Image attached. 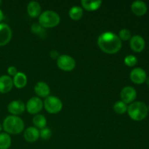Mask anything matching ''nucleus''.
<instances>
[{"instance_id":"nucleus-1","label":"nucleus","mask_w":149,"mask_h":149,"mask_svg":"<svg viewBox=\"0 0 149 149\" xmlns=\"http://www.w3.org/2000/svg\"><path fill=\"white\" fill-rule=\"evenodd\" d=\"M97 45L103 52L109 55L116 54L121 49L122 42L118 35L113 32L102 33L97 39Z\"/></svg>"},{"instance_id":"nucleus-2","label":"nucleus","mask_w":149,"mask_h":149,"mask_svg":"<svg viewBox=\"0 0 149 149\" xmlns=\"http://www.w3.org/2000/svg\"><path fill=\"white\" fill-rule=\"evenodd\" d=\"M2 128L7 134L17 135L22 132L24 129L23 119L17 116H7L2 124Z\"/></svg>"},{"instance_id":"nucleus-3","label":"nucleus","mask_w":149,"mask_h":149,"mask_svg":"<svg viewBox=\"0 0 149 149\" xmlns=\"http://www.w3.org/2000/svg\"><path fill=\"white\" fill-rule=\"evenodd\" d=\"M127 112L130 119L136 122H140L146 119L148 115V110L147 106L143 102L135 101L127 106Z\"/></svg>"},{"instance_id":"nucleus-4","label":"nucleus","mask_w":149,"mask_h":149,"mask_svg":"<svg viewBox=\"0 0 149 149\" xmlns=\"http://www.w3.org/2000/svg\"><path fill=\"white\" fill-rule=\"evenodd\" d=\"M61 22V17L57 13L52 10H46L41 13L39 17V25L44 29H50L58 26Z\"/></svg>"},{"instance_id":"nucleus-5","label":"nucleus","mask_w":149,"mask_h":149,"mask_svg":"<svg viewBox=\"0 0 149 149\" xmlns=\"http://www.w3.org/2000/svg\"><path fill=\"white\" fill-rule=\"evenodd\" d=\"M45 110L51 114L58 113L62 110L63 103L61 99L53 95H49L43 103Z\"/></svg>"},{"instance_id":"nucleus-6","label":"nucleus","mask_w":149,"mask_h":149,"mask_svg":"<svg viewBox=\"0 0 149 149\" xmlns=\"http://www.w3.org/2000/svg\"><path fill=\"white\" fill-rule=\"evenodd\" d=\"M58 68L64 71H71L75 68L76 61L74 58L68 55H60L57 59Z\"/></svg>"},{"instance_id":"nucleus-7","label":"nucleus","mask_w":149,"mask_h":149,"mask_svg":"<svg viewBox=\"0 0 149 149\" xmlns=\"http://www.w3.org/2000/svg\"><path fill=\"white\" fill-rule=\"evenodd\" d=\"M43 107V102L38 97H31L26 104V109L30 114H38Z\"/></svg>"},{"instance_id":"nucleus-8","label":"nucleus","mask_w":149,"mask_h":149,"mask_svg":"<svg viewBox=\"0 0 149 149\" xmlns=\"http://www.w3.org/2000/svg\"><path fill=\"white\" fill-rule=\"evenodd\" d=\"M120 97L122 101H123L126 104L133 103L134 100L137 97L136 90L131 86L125 87L121 90Z\"/></svg>"},{"instance_id":"nucleus-9","label":"nucleus","mask_w":149,"mask_h":149,"mask_svg":"<svg viewBox=\"0 0 149 149\" xmlns=\"http://www.w3.org/2000/svg\"><path fill=\"white\" fill-rule=\"evenodd\" d=\"M131 81L136 84H143L147 78V74L145 70L142 68H135L131 71L130 74Z\"/></svg>"},{"instance_id":"nucleus-10","label":"nucleus","mask_w":149,"mask_h":149,"mask_svg":"<svg viewBox=\"0 0 149 149\" xmlns=\"http://www.w3.org/2000/svg\"><path fill=\"white\" fill-rule=\"evenodd\" d=\"M13 32L10 26L6 23H0V47L4 46L10 42Z\"/></svg>"},{"instance_id":"nucleus-11","label":"nucleus","mask_w":149,"mask_h":149,"mask_svg":"<svg viewBox=\"0 0 149 149\" xmlns=\"http://www.w3.org/2000/svg\"><path fill=\"white\" fill-rule=\"evenodd\" d=\"M7 110L13 116H18L25 111L26 105L21 100H13L7 106Z\"/></svg>"},{"instance_id":"nucleus-12","label":"nucleus","mask_w":149,"mask_h":149,"mask_svg":"<svg viewBox=\"0 0 149 149\" xmlns=\"http://www.w3.org/2000/svg\"><path fill=\"white\" fill-rule=\"evenodd\" d=\"M130 46L134 52H142L146 47L145 39L140 35H135V36H132L130 40Z\"/></svg>"},{"instance_id":"nucleus-13","label":"nucleus","mask_w":149,"mask_h":149,"mask_svg":"<svg viewBox=\"0 0 149 149\" xmlns=\"http://www.w3.org/2000/svg\"><path fill=\"white\" fill-rule=\"evenodd\" d=\"M34 92L38 97H44L46 98L49 95L50 93V88L47 83L44 81H39L36 84L34 87Z\"/></svg>"},{"instance_id":"nucleus-14","label":"nucleus","mask_w":149,"mask_h":149,"mask_svg":"<svg viewBox=\"0 0 149 149\" xmlns=\"http://www.w3.org/2000/svg\"><path fill=\"white\" fill-rule=\"evenodd\" d=\"M131 10L137 16H143L146 13L148 10L146 4L144 1L137 0L132 2L131 5Z\"/></svg>"},{"instance_id":"nucleus-15","label":"nucleus","mask_w":149,"mask_h":149,"mask_svg":"<svg viewBox=\"0 0 149 149\" xmlns=\"http://www.w3.org/2000/svg\"><path fill=\"white\" fill-rule=\"evenodd\" d=\"M13 87V79L10 76L3 75L0 77V93H7Z\"/></svg>"},{"instance_id":"nucleus-16","label":"nucleus","mask_w":149,"mask_h":149,"mask_svg":"<svg viewBox=\"0 0 149 149\" xmlns=\"http://www.w3.org/2000/svg\"><path fill=\"white\" fill-rule=\"evenodd\" d=\"M39 138V130L34 127H29L25 130L24 138L27 142H36Z\"/></svg>"},{"instance_id":"nucleus-17","label":"nucleus","mask_w":149,"mask_h":149,"mask_svg":"<svg viewBox=\"0 0 149 149\" xmlns=\"http://www.w3.org/2000/svg\"><path fill=\"white\" fill-rule=\"evenodd\" d=\"M41 6L39 2L36 1H31L28 4L27 6V13L31 17H39L41 15Z\"/></svg>"},{"instance_id":"nucleus-18","label":"nucleus","mask_w":149,"mask_h":149,"mask_svg":"<svg viewBox=\"0 0 149 149\" xmlns=\"http://www.w3.org/2000/svg\"><path fill=\"white\" fill-rule=\"evenodd\" d=\"M13 85L15 86L17 89H22L27 84V77L23 72H17L13 77Z\"/></svg>"},{"instance_id":"nucleus-19","label":"nucleus","mask_w":149,"mask_h":149,"mask_svg":"<svg viewBox=\"0 0 149 149\" xmlns=\"http://www.w3.org/2000/svg\"><path fill=\"white\" fill-rule=\"evenodd\" d=\"M81 6L87 11H95L98 10L102 4V1H90V0H82L81 1Z\"/></svg>"},{"instance_id":"nucleus-20","label":"nucleus","mask_w":149,"mask_h":149,"mask_svg":"<svg viewBox=\"0 0 149 149\" xmlns=\"http://www.w3.org/2000/svg\"><path fill=\"white\" fill-rule=\"evenodd\" d=\"M33 125L34 127H36L38 130H42L43 128L46 127L47 125V119L45 116L42 114H36L33 117L32 119Z\"/></svg>"},{"instance_id":"nucleus-21","label":"nucleus","mask_w":149,"mask_h":149,"mask_svg":"<svg viewBox=\"0 0 149 149\" xmlns=\"http://www.w3.org/2000/svg\"><path fill=\"white\" fill-rule=\"evenodd\" d=\"M70 18L74 20H79L83 16V9L79 6H74L70 9L68 12Z\"/></svg>"},{"instance_id":"nucleus-22","label":"nucleus","mask_w":149,"mask_h":149,"mask_svg":"<svg viewBox=\"0 0 149 149\" xmlns=\"http://www.w3.org/2000/svg\"><path fill=\"white\" fill-rule=\"evenodd\" d=\"M12 143L11 138L6 132L0 133V149H8Z\"/></svg>"},{"instance_id":"nucleus-23","label":"nucleus","mask_w":149,"mask_h":149,"mask_svg":"<svg viewBox=\"0 0 149 149\" xmlns=\"http://www.w3.org/2000/svg\"><path fill=\"white\" fill-rule=\"evenodd\" d=\"M113 111L118 114H123L127 111V106L122 100L116 102L113 105Z\"/></svg>"},{"instance_id":"nucleus-24","label":"nucleus","mask_w":149,"mask_h":149,"mask_svg":"<svg viewBox=\"0 0 149 149\" xmlns=\"http://www.w3.org/2000/svg\"><path fill=\"white\" fill-rule=\"evenodd\" d=\"M118 36L121 39V41H128L130 40L132 34L130 30L127 29H122L119 31Z\"/></svg>"},{"instance_id":"nucleus-25","label":"nucleus","mask_w":149,"mask_h":149,"mask_svg":"<svg viewBox=\"0 0 149 149\" xmlns=\"http://www.w3.org/2000/svg\"><path fill=\"white\" fill-rule=\"evenodd\" d=\"M124 62H125V65H127V66L132 67L136 65L137 63H138V59H137V58L135 55H129L125 57Z\"/></svg>"},{"instance_id":"nucleus-26","label":"nucleus","mask_w":149,"mask_h":149,"mask_svg":"<svg viewBox=\"0 0 149 149\" xmlns=\"http://www.w3.org/2000/svg\"><path fill=\"white\" fill-rule=\"evenodd\" d=\"M31 31L38 36H42V35H45V29L39 25V23H34L31 26Z\"/></svg>"},{"instance_id":"nucleus-27","label":"nucleus","mask_w":149,"mask_h":149,"mask_svg":"<svg viewBox=\"0 0 149 149\" xmlns=\"http://www.w3.org/2000/svg\"><path fill=\"white\" fill-rule=\"evenodd\" d=\"M52 136V132L47 127H45L39 131V137L43 140H49Z\"/></svg>"},{"instance_id":"nucleus-28","label":"nucleus","mask_w":149,"mask_h":149,"mask_svg":"<svg viewBox=\"0 0 149 149\" xmlns=\"http://www.w3.org/2000/svg\"><path fill=\"white\" fill-rule=\"evenodd\" d=\"M7 73L10 76H15L17 73V68H15V66H10L8 68H7Z\"/></svg>"},{"instance_id":"nucleus-29","label":"nucleus","mask_w":149,"mask_h":149,"mask_svg":"<svg viewBox=\"0 0 149 149\" xmlns=\"http://www.w3.org/2000/svg\"><path fill=\"white\" fill-rule=\"evenodd\" d=\"M49 55H50V57L52 58V59H58V57L60 56V55H58V52L57 50L51 51L50 53H49Z\"/></svg>"},{"instance_id":"nucleus-30","label":"nucleus","mask_w":149,"mask_h":149,"mask_svg":"<svg viewBox=\"0 0 149 149\" xmlns=\"http://www.w3.org/2000/svg\"><path fill=\"white\" fill-rule=\"evenodd\" d=\"M4 19V13H3L2 10H0V22Z\"/></svg>"},{"instance_id":"nucleus-31","label":"nucleus","mask_w":149,"mask_h":149,"mask_svg":"<svg viewBox=\"0 0 149 149\" xmlns=\"http://www.w3.org/2000/svg\"><path fill=\"white\" fill-rule=\"evenodd\" d=\"M145 82H146V84H147V85H148V87H149V77H147V78H146V80Z\"/></svg>"},{"instance_id":"nucleus-32","label":"nucleus","mask_w":149,"mask_h":149,"mask_svg":"<svg viewBox=\"0 0 149 149\" xmlns=\"http://www.w3.org/2000/svg\"><path fill=\"white\" fill-rule=\"evenodd\" d=\"M1 130H2V126H1V124H0V132H1Z\"/></svg>"},{"instance_id":"nucleus-33","label":"nucleus","mask_w":149,"mask_h":149,"mask_svg":"<svg viewBox=\"0 0 149 149\" xmlns=\"http://www.w3.org/2000/svg\"><path fill=\"white\" fill-rule=\"evenodd\" d=\"M1 4H2V1H1V0H0V6H1Z\"/></svg>"},{"instance_id":"nucleus-34","label":"nucleus","mask_w":149,"mask_h":149,"mask_svg":"<svg viewBox=\"0 0 149 149\" xmlns=\"http://www.w3.org/2000/svg\"><path fill=\"white\" fill-rule=\"evenodd\" d=\"M148 111H149V105H148Z\"/></svg>"}]
</instances>
